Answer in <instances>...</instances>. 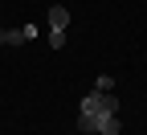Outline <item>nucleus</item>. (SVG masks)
<instances>
[{"label":"nucleus","mask_w":147,"mask_h":135,"mask_svg":"<svg viewBox=\"0 0 147 135\" xmlns=\"http://www.w3.org/2000/svg\"><path fill=\"white\" fill-rule=\"evenodd\" d=\"M90 123H94V135H119L123 131L119 115H90Z\"/></svg>","instance_id":"1"},{"label":"nucleus","mask_w":147,"mask_h":135,"mask_svg":"<svg viewBox=\"0 0 147 135\" xmlns=\"http://www.w3.org/2000/svg\"><path fill=\"white\" fill-rule=\"evenodd\" d=\"M49 29H69V8L65 4H53L49 8Z\"/></svg>","instance_id":"2"},{"label":"nucleus","mask_w":147,"mask_h":135,"mask_svg":"<svg viewBox=\"0 0 147 135\" xmlns=\"http://www.w3.org/2000/svg\"><path fill=\"white\" fill-rule=\"evenodd\" d=\"M102 98H106L102 90H90L86 98H82V115H102Z\"/></svg>","instance_id":"3"},{"label":"nucleus","mask_w":147,"mask_h":135,"mask_svg":"<svg viewBox=\"0 0 147 135\" xmlns=\"http://www.w3.org/2000/svg\"><path fill=\"white\" fill-rule=\"evenodd\" d=\"M0 45H25V33L21 29H0Z\"/></svg>","instance_id":"4"},{"label":"nucleus","mask_w":147,"mask_h":135,"mask_svg":"<svg viewBox=\"0 0 147 135\" xmlns=\"http://www.w3.org/2000/svg\"><path fill=\"white\" fill-rule=\"evenodd\" d=\"M65 33H69V29H49V45L61 49V45H65Z\"/></svg>","instance_id":"5"},{"label":"nucleus","mask_w":147,"mask_h":135,"mask_svg":"<svg viewBox=\"0 0 147 135\" xmlns=\"http://www.w3.org/2000/svg\"><path fill=\"white\" fill-rule=\"evenodd\" d=\"M102 115H119V98H110V90H106V98H102Z\"/></svg>","instance_id":"6"}]
</instances>
